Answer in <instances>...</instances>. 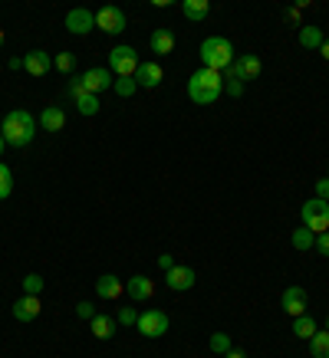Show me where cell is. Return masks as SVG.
<instances>
[{"mask_svg": "<svg viewBox=\"0 0 329 358\" xmlns=\"http://www.w3.org/2000/svg\"><path fill=\"white\" fill-rule=\"evenodd\" d=\"M40 296H20L17 303H13V319L17 322H33L36 315H40Z\"/></svg>", "mask_w": 329, "mask_h": 358, "instance_id": "17", "label": "cell"}, {"mask_svg": "<svg viewBox=\"0 0 329 358\" xmlns=\"http://www.w3.org/2000/svg\"><path fill=\"white\" fill-rule=\"evenodd\" d=\"M76 315L92 322V319H96V306H92V303H76Z\"/></svg>", "mask_w": 329, "mask_h": 358, "instance_id": "35", "label": "cell"}, {"mask_svg": "<svg viewBox=\"0 0 329 358\" xmlns=\"http://www.w3.org/2000/svg\"><path fill=\"white\" fill-rule=\"evenodd\" d=\"M208 345H211V352H214V355L224 358L230 352V336H227V332H214V336L208 338Z\"/></svg>", "mask_w": 329, "mask_h": 358, "instance_id": "28", "label": "cell"}, {"mask_svg": "<svg viewBox=\"0 0 329 358\" xmlns=\"http://www.w3.org/2000/svg\"><path fill=\"white\" fill-rule=\"evenodd\" d=\"M36 122H40V129H46V131H59L66 125V112L59 109V106H46Z\"/></svg>", "mask_w": 329, "mask_h": 358, "instance_id": "19", "label": "cell"}, {"mask_svg": "<svg viewBox=\"0 0 329 358\" xmlns=\"http://www.w3.org/2000/svg\"><path fill=\"white\" fill-rule=\"evenodd\" d=\"M224 358H247V355H244V352H237V348H230V352H227Z\"/></svg>", "mask_w": 329, "mask_h": 358, "instance_id": "42", "label": "cell"}, {"mask_svg": "<svg viewBox=\"0 0 329 358\" xmlns=\"http://www.w3.org/2000/svg\"><path fill=\"white\" fill-rule=\"evenodd\" d=\"M158 266H162V270L168 273L172 266H175V257H172V253H162V257H158Z\"/></svg>", "mask_w": 329, "mask_h": 358, "instance_id": "38", "label": "cell"}, {"mask_svg": "<svg viewBox=\"0 0 329 358\" xmlns=\"http://www.w3.org/2000/svg\"><path fill=\"white\" fill-rule=\"evenodd\" d=\"M201 63H204V69L224 73L234 63V43H230L227 36H208L201 43Z\"/></svg>", "mask_w": 329, "mask_h": 358, "instance_id": "3", "label": "cell"}, {"mask_svg": "<svg viewBox=\"0 0 329 358\" xmlns=\"http://www.w3.org/2000/svg\"><path fill=\"white\" fill-rule=\"evenodd\" d=\"M66 30L73 33V36H86L89 30H96V13L86 10V7H73V10L66 13Z\"/></svg>", "mask_w": 329, "mask_h": 358, "instance_id": "8", "label": "cell"}, {"mask_svg": "<svg viewBox=\"0 0 329 358\" xmlns=\"http://www.w3.org/2000/svg\"><path fill=\"white\" fill-rule=\"evenodd\" d=\"M220 76H227V79H241V83H251V79L260 76V56H253V53H244L237 56L234 63L220 73Z\"/></svg>", "mask_w": 329, "mask_h": 358, "instance_id": "7", "label": "cell"}, {"mask_svg": "<svg viewBox=\"0 0 329 358\" xmlns=\"http://www.w3.org/2000/svg\"><path fill=\"white\" fill-rule=\"evenodd\" d=\"M76 109L79 115H86V119H92L99 112V96H92V92H86V96H79L76 99Z\"/></svg>", "mask_w": 329, "mask_h": 358, "instance_id": "27", "label": "cell"}, {"mask_svg": "<svg viewBox=\"0 0 329 358\" xmlns=\"http://www.w3.org/2000/svg\"><path fill=\"white\" fill-rule=\"evenodd\" d=\"M23 69H27L33 79H40L53 69V56L43 53V50H30V53L23 56Z\"/></svg>", "mask_w": 329, "mask_h": 358, "instance_id": "14", "label": "cell"}, {"mask_svg": "<svg viewBox=\"0 0 329 358\" xmlns=\"http://www.w3.org/2000/svg\"><path fill=\"white\" fill-rule=\"evenodd\" d=\"M0 46H4V27H0Z\"/></svg>", "mask_w": 329, "mask_h": 358, "instance_id": "44", "label": "cell"}, {"mask_svg": "<svg viewBox=\"0 0 329 358\" xmlns=\"http://www.w3.org/2000/svg\"><path fill=\"white\" fill-rule=\"evenodd\" d=\"M286 23H290V27H300V10H296V7H290V10H286Z\"/></svg>", "mask_w": 329, "mask_h": 358, "instance_id": "39", "label": "cell"}, {"mask_svg": "<svg viewBox=\"0 0 329 358\" xmlns=\"http://www.w3.org/2000/svg\"><path fill=\"white\" fill-rule=\"evenodd\" d=\"M13 194V174L7 164H0V201H7Z\"/></svg>", "mask_w": 329, "mask_h": 358, "instance_id": "31", "label": "cell"}, {"mask_svg": "<svg viewBox=\"0 0 329 358\" xmlns=\"http://www.w3.org/2000/svg\"><path fill=\"white\" fill-rule=\"evenodd\" d=\"M313 250H319L323 257H329V230H326V234H316V243H313Z\"/></svg>", "mask_w": 329, "mask_h": 358, "instance_id": "36", "label": "cell"}, {"mask_svg": "<svg viewBox=\"0 0 329 358\" xmlns=\"http://www.w3.org/2000/svg\"><path fill=\"white\" fill-rule=\"evenodd\" d=\"M115 329H119V322H115L112 315H102V313H96V319L89 322V332H92L96 338H102V342L115 336Z\"/></svg>", "mask_w": 329, "mask_h": 358, "instance_id": "18", "label": "cell"}, {"mask_svg": "<svg viewBox=\"0 0 329 358\" xmlns=\"http://www.w3.org/2000/svg\"><path fill=\"white\" fill-rule=\"evenodd\" d=\"M125 296H129L132 303H148L155 296V282L148 280V276H142V273H135V276L125 282Z\"/></svg>", "mask_w": 329, "mask_h": 358, "instance_id": "12", "label": "cell"}, {"mask_svg": "<svg viewBox=\"0 0 329 358\" xmlns=\"http://www.w3.org/2000/svg\"><path fill=\"white\" fill-rule=\"evenodd\" d=\"M300 220H303V227L313 230V234H326L329 230V201H307V204L300 207Z\"/></svg>", "mask_w": 329, "mask_h": 358, "instance_id": "4", "label": "cell"}, {"mask_svg": "<svg viewBox=\"0 0 329 358\" xmlns=\"http://www.w3.org/2000/svg\"><path fill=\"white\" fill-rule=\"evenodd\" d=\"M316 197L319 201H329V178H319L316 181Z\"/></svg>", "mask_w": 329, "mask_h": 358, "instance_id": "37", "label": "cell"}, {"mask_svg": "<svg viewBox=\"0 0 329 358\" xmlns=\"http://www.w3.org/2000/svg\"><path fill=\"white\" fill-rule=\"evenodd\" d=\"M83 86H86V92H92V96H99V92H109V89H112V73H109V69H102V66H92V69H86V73H83Z\"/></svg>", "mask_w": 329, "mask_h": 358, "instance_id": "11", "label": "cell"}, {"mask_svg": "<svg viewBox=\"0 0 329 358\" xmlns=\"http://www.w3.org/2000/svg\"><path fill=\"white\" fill-rule=\"evenodd\" d=\"M162 79H164V69L158 63H139V73H135L139 89H158Z\"/></svg>", "mask_w": 329, "mask_h": 358, "instance_id": "16", "label": "cell"}, {"mask_svg": "<svg viewBox=\"0 0 329 358\" xmlns=\"http://www.w3.org/2000/svg\"><path fill=\"white\" fill-rule=\"evenodd\" d=\"M4 148H7V141H4V135H0V155H4Z\"/></svg>", "mask_w": 329, "mask_h": 358, "instance_id": "43", "label": "cell"}, {"mask_svg": "<svg viewBox=\"0 0 329 358\" xmlns=\"http://www.w3.org/2000/svg\"><path fill=\"white\" fill-rule=\"evenodd\" d=\"M326 178H329V171H326Z\"/></svg>", "mask_w": 329, "mask_h": 358, "instance_id": "46", "label": "cell"}, {"mask_svg": "<svg viewBox=\"0 0 329 358\" xmlns=\"http://www.w3.org/2000/svg\"><path fill=\"white\" fill-rule=\"evenodd\" d=\"M148 43H152V53L155 56H168L172 50H175V33H172V30H155Z\"/></svg>", "mask_w": 329, "mask_h": 358, "instance_id": "20", "label": "cell"}, {"mask_svg": "<svg viewBox=\"0 0 329 358\" xmlns=\"http://www.w3.org/2000/svg\"><path fill=\"white\" fill-rule=\"evenodd\" d=\"M290 243H293L296 250H303V253H307V250H313V243H316V234L307 230V227H296L293 237H290Z\"/></svg>", "mask_w": 329, "mask_h": 358, "instance_id": "25", "label": "cell"}, {"mask_svg": "<svg viewBox=\"0 0 329 358\" xmlns=\"http://www.w3.org/2000/svg\"><path fill=\"white\" fill-rule=\"evenodd\" d=\"M66 92L73 99H79V96H86V86H83V76H69V86H66Z\"/></svg>", "mask_w": 329, "mask_h": 358, "instance_id": "33", "label": "cell"}, {"mask_svg": "<svg viewBox=\"0 0 329 358\" xmlns=\"http://www.w3.org/2000/svg\"><path fill=\"white\" fill-rule=\"evenodd\" d=\"M181 10H185V17L191 23H201V20H208L211 3L208 0H185V3H181Z\"/></svg>", "mask_w": 329, "mask_h": 358, "instance_id": "21", "label": "cell"}, {"mask_svg": "<svg viewBox=\"0 0 329 358\" xmlns=\"http://www.w3.org/2000/svg\"><path fill=\"white\" fill-rule=\"evenodd\" d=\"M323 329H326V332H329V315H326V326H323Z\"/></svg>", "mask_w": 329, "mask_h": 358, "instance_id": "45", "label": "cell"}, {"mask_svg": "<svg viewBox=\"0 0 329 358\" xmlns=\"http://www.w3.org/2000/svg\"><path fill=\"white\" fill-rule=\"evenodd\" d=\"M7 66H10V69H23V59H20V56H13V59H10Z\"/></svg>", "mask_w": 329, "mask_h": 358, "instance_id": "41", "label": "cell"}, {"mask_svg": "<svg viewBox=\"0 0 329 358\" xmlns=\"http://www.w3.org/2000/svg\"><path fill=\"white\" fill-rule=\"evenodd\" d=\"M122 293H125V282H122L119 276H112V273H102V276L96 280V296H99V299L112 303V299H119Z\"/></svg>", "mask_w": 329, "mask_h": 358, "instance_id": "15", "label": "cell"}, {"mask_svg": "<svg viewBox=\"0 0 329 358\" xmlns=\"http://www.w3.org/2000/svg\"><path fill=\"white\" fill-rule=\"evenodd\" d=\"M115 322H119V326H135V322H139V313H135L132 306H122L119 315H115Z\"/></svg>", "mask_w": 329, "mask_h": 358, "instance_id": "32", "label": "cell"}, {"mask_svg": "<svg viewBox=\"0 0 329 358\" xmlns=\"http://www.w3.org/2000/svg\"><path fill=\"white\" fill-rule=\"evenodd\" d=\"M195 270H191V266H172V270L164 273V286H168V289H172V293H188V289H191V286H195Z\"/></svg>", "mask_w": 329, "mask_h": 358, "instance_id": "10", "label": "cell"}, {"mask_svg": "<svg viewBox=\"0 0 329 358\" xmlns=\"http://www.w3.org/2000/svg\"><path fill=\"white\" fill-rule=\"evenodd\" d=\"M280 306H284V313L293 315V319L296 315H303L307 313V289H303V286H286Z\"/></svg>", "mask_w": 329, "mask_h": 358, "instance_id": "13", "label": "cell"}, {"mask_svg": "<svg viewBox=\"0 0 329 358\" xmlns=\"http://www.w3.org/2000/svg\"><path fill=\"white\" fill-rule=\"evenodd\" d=\"M188 96L195 106H211L218 102V96H224V76L214 69H197L195 76L188 79Z\"/></svg>", "mask_w": 329, "mask_h": 358, "instance_id": "2", "label": "cell"}, {"mask_svg": "<svg viewBox=\"0 0 329 358\" xmlns=\"http://www.w3.org/2000/svg\"><path fill=\"white\" fill-rule=\"evenodd\" d=\"M224 92H227V96H234V99H241L244 96V83H241V79H224Z\"/></svg>", "mask_w": 329, "mask_h": 358, "instance_id": "34", "label": "cell"}, {"mask_svg": "<svg viewBox=\"0 0 329 358\" xmlns=\"http://www.w3.org/2000/svg\"><path fill=\"white\" fill-rule=\"evenodd\" d=\"M53 66L63 73V76H73L76 73V53H69V50H63V53L53 56Z\"/></svg>", "mask_w": 329, "mask_h": 358, "instance_id": "26", "label": "cell"}, {"mask_svg": "<svg viewBox=\"0 0 329 358\" xmlns=\"http://www.w3.org/2000/svg\"><path fill=\"white\" fill-rule=\"evenodd\" d=\"M316 332H319V326H316V319H313V315L303 313V315H296V319H293V336L296 338H307V342H309Z\"/></svg>", "mask_w": 329, "mask_h": 358, "instance_id": "23", "label": "cell"}, {"mask_svg": "<svg viewBox=\"0 0 329 358\" xmlns=\"http://www.w3.org/2000/svg\"><path fill=\"white\" fill-rule=\"evenodd\" d=\"M40 293H43V276L40 273L23 276V296H40Z\"/></svg>", "mask_w": 329, "mask_h": 358, "instance_id": "30", "label": "cell"}, {"mask_svg": "<svg viewBox=\"0 0 329 358\" xmlns=\"http://www.w3.org/2000/svg\"><path fill=\"white\" fill-rule=\"evenodd\" d=\"M139 332H142L145 338H162L164 332H168V326H172V319L162 313V309H145V313H139Z\"/></svg>", "mask_w": 329, "mask_h": 358, "instance_id": "6", "label": "cell"}, {"mask_svg": "<svg viewBox=\"0 0 329 358\" xmlns=\"http://www.w3.org/2000/svg\"><path fill=\"white\" fill-rule=\"evenodd\" d=\"M112 89H115V96L129 99V96H135V92H139V83H135V76H129V79H115V83H112Z\"/></svg>", "mask_w": 329, "mask_h": 358, "instance_id": "29", "label": "cell"}, {"mask_svg": "<svg viewBox=\"0 0 329 358\" xmlns=\"http://www.w3.org/2000/svg\"><path fill=\"white\" fill-rule=\"evenodd\" d=\"M323 40H326V36H323V30H319V27H313V23L300 27V46H303V50H319V46H323Z\"/></svg>", "mask_w": 329, "mask_h": 358, "instance_id": "22", "label": "cell"}, {"mask_svg": "<svg viewBox=\"0 0 329 358\" xmlns=\"http://www.w3.org/2000/svg\"><path fill=\"white\" fill-rule=\"evenodd\" d=\"M309 355L313 358H329V332L326 329H319L316 336L309 338Z\"/></svg>", "mask_w": 329, "mask_h": 358, "instance_id": "24", "label": "cell"}, {"mask_svg": "<svg viewBox=\"0 0 329 358\" xmlns=\"http://www.w3.org/2000/svg\"><path fill=\"white\" fill-rule=\"evenodd\" d=\"M319 53H323V59H326V63H329V36H326V40H323V46H319Z\"/></svg>", "mask_w": 329, "mask_h": 358, "instance_id": "40", "label": "cell"}, {"mask_svg": "<svg viewBox=\"0 0 329 358\" xmlns=\"http://www.w3.org/2000/svg\"><path fill=\"white\" fill-rule=\"evenodd\" d=\"M96 27L109 36H119L125 30V13L119 7H102V10H96Z\"/></svg>", "mask_w": 329, "mask_h": 358, "instance_id": "9", "label": "cell"}, {"mask_svg": "<svg viewBox=\"0 0 329 358\" xmlns=\"http://www.w3.org/2000/svg\"><path fill=\"white\" fill-rule=\"evenodd\" d=\"M0 135L13 148H27V145H33V135H36V119H33L30 112L13 109V112H7V119L0 125Z\"/></svg>", "mask_w": 329, "mask_h": 358, "instance_id": "1", "label": "cell"}, {"mask_svg": "<svg viewBox=\"0 0 329 358\" xmlns=\"http://www.w3.org/2000/svg\"><path fill=\"white\" fill-rule=\"evenodd\" d=\"M109 69H112V73H115L119 79L135 76V73H139V53H135L129 43L112 46V53H109Z\"/></svg>", "mask_w": 329, "mask_h": 358, "instance_id": "5", "label": "cell"}]
</instances>
